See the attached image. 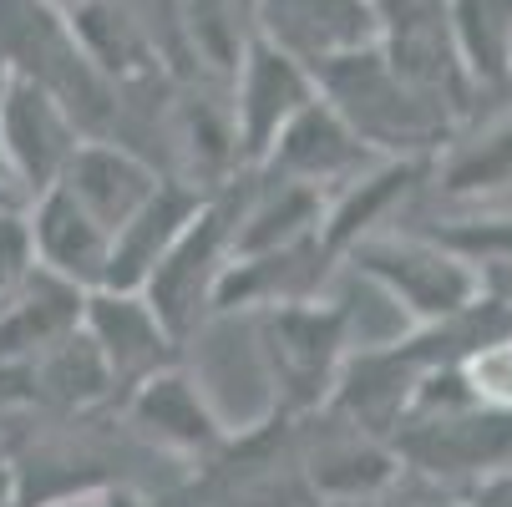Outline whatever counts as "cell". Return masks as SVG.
<instances>
[{
    "label": "cell",
    "mask_w": 512,
    "mask_h": 507,
    "mask_svg": "<svg viewBox=\"0 0 512 507\" xmlns=\"http://www.w3.org/2000/svg\"><path fill=\"white\" fill-rule=\"evenodd\" d=\"M371 163H381V158L350 132V122L325 97H315L295 122L274 137V148L264 153V163L254 173L274 178V183H300V188H315V193L330 198L335 188L360 178Z\"/></svg>",
    "instance_id": "obj_10"
},
{
    "label": "cell",
    "mask_w": 512,
    "mask_h": 507,
    "mask_svg": "<svg viewBox=\"0 0 512 507\" xmlns=\"http://www.w3.org/2000/svg\"><path fill=\"white\" fill-rule=\"evenodd\" d=\"M421 183H431V158H381L345 188H335L325 198V224H320L330 254L345 259L350 244L386 234L396 213L421 193Z\"/></svg>",
    "instance_id": "obj_15"
},
{
    "label": "cell",
    "mask_w": 512,
    "mask_h": 507,
    "mask_svg": "<svg viewBox=\"0 0 512 507\" xmlns=\"http://www.w3.org/2000/svg\"><path fill=\"white\" fill-rule=\"evenodd\" d=\"M41 6H51V11H61V16H66V11H77L82 0H41Z\"/></svg>",
    "instance_id": "obj_29"
},
{
    "label": "cell",
    "mask_w": 512,
    "mask_h": 507,
    "mask_svg": "<svg viewBox=\"0 0 512 507\" xmlns=\"http://www.w3.org/2000/svg\"><path fill=\"white\" fill-rule=\"evenodd\" d=\"M254 340H259V360H264V381L274 386L269 411L284 421L315 416L330 401L345 360L355 350L350 310L325 295L254 315Z\"/></svg>",
    "instance_id": "obj_2"
},
{
    "label": "cell",
    "mask_w": 512,
    "mask_h": 507,
    "mask_svg": "<svg viewBox=\"0 0 512 507\" xmlns=\"http://www.w3.org/2000/svg\"><path fill=\"white\" fill-rule=\"evenodd\" d=\"M92 507H148V502H142L132 487H102V492H92Z\"/></svg>",
    "instance_id": "obj_26"
},
{
    "label": "cell",
    "mask_w": 512,
    "mask_h": 507,
    "mask_svg": "<svg viewBox=\"0 0 512 507\" xmlns=\"http://www.w3.org/2000/svg\"><path fill=\"white\" fill-rule=\"evenodd\" d=\"M335 264L340 259L330 254L325 234H310L284 249H264V254H239L218 279L213 315H264V310L315 300Z\"/></svg>",
    "instance_id": "obj_12"
},
{
    "label": "cell",
    "mask_w": 512,
    "mask_h": 507,
    "mask_svg": "<svg viewBox=\"0 0 512 507\" xmlns=\"http://www.w3.org/2000/svg\"><path fill=\"white\" fill-rule=\"evenodd\" d=\"M492 295L502 300V315H507V330H512V274H507L502 284H492Z\"/></svg>",
    "instance_id": "obj_28"
},
{
    "label": "cell",
    "mask_w": 512,
    "mask_h": 507,
    "mask_svg": "<svg viewBox=\"0 0 512 507\" xmlns=\"http://www.w3.org/2000/svg\"><path fill=\"white\" fill-rule=\"evenodd\" d=\"M340 264H350L365 284H376L416 330L457 320L462 310H472L487 295L482 274L472 264H462L452 249L426 239L421 229H411V234H401V229L371 234V239L350 244Z\"/></svg>",
    "instance_id": "obj_3"
},
{
    "label": "cell",
    "mask_w": 512,
    "mask_h": 507,
    "mask_svg": "<svg viewBox=\"0 0 512 507\" xmlns=\"http://www.w3.org/2000/svg\"><path fill=\"white\" fill-rule=\"evenodd\" d=\"M0 406L41 416H87L97 406H112V381L87 330H71L66 340L26 360H6L0 366Z\"/></svg>",
    "instance_id": "obj_9"
},
{
    "label": "cell",
    "mask_w": 512,
    "mask_h": 507,
    "mask_svg": "<svg viewBox=\"0 0 512 507\" xmlns=\"http://www.w3.org/2000/svg\"><path fill=\"white\" fill-rule=\"evenodd\" d=\"M330 431L320 437V447H310L300 457L315 497H330V502H360V497H376L386 492L396 477H401V457L386 437H371L330 411H315Z\"/></svg>",
    "instance_id": "obj_16"
},
{
    "label": "cell",
    "mask_w": 512,
    "mask_h": 507,
    "mask_svg": "<svg viewBox=\"0 0 512 507\" xmlns=\"http://www.w3.org/2000/svg\"><path fill=\"white\" fill-rule=\"evenodd\" d=\"M82 330L102 355V371L112 381V406H122L148 376L183 360V345L153 315V305L137 289H92L82 305Z\"/></svg>",
    "instance_id": "obj_7"
},
{
    "label": "cell",
    "mask_w": 512,
    "mask_h": 507,
    "mask_svg": "<svg viewBox=\"0 0 512 507\" xmlns=\"http://www.w3.org/2000/svg\"><path fill=\"white\" fill-rule=\"evenodd\" d=\"M421 234L436 239L442 249H452L462 264H472L487 289L512 274V208H502V203L457 213V219H447V224H426Z\"/></svg>",
    "instance_id": "obj_23"
},
{
    "label": "cell",
    "mask_w": 512,
    "mask_h": 507,
    "mask_svg": "<svg viewBox=\"0 0 512 507\" xmlns=\"http://www.w3.org/2000/svg\"><path fill=\"white\" fill-rule=\"evenodd\" d=\"M457 376H462V391L472 406L512 416V335L477 345L467 360H457Z\"/></svg>",
    "instance_id": "obj_24"
},
{
    "label": "cell",
    "mask_w": 512,
    "mask_h": 507,
    "mask_svg": "<svg viewBox=\"0 0 512 507\" xmlns=\"http://www.w3.org/2000/svg\"><path fill=\"white\" fill-rule=\"evenodd\" d=\"M208 193H198L193 183L163 173V183L153 188V198L142 203L132 219L112 234V254H107V284L102 289H142V279L153 274V264L178 244V234L193 224V213L203 208Z\"/></svg>",
    "instance_id": "obj_17"
},
{
    "label": "cell",
    "mask_w": 512,
    "mask_h": 507,
    "mask_svg": "<svg viewBox=\"0 0 512 507\" xmlns=\"http://www.w3.org/2000/svg\"><path fill=\"white\" fill-rule=\"evenodd\" d=\"M178 26H183L188 77H213V82H229L249 41L259 36L254 0H178Z\"/></svg>",
    "instance_id": "obj_21"
},
{
    "label": "cell",
    "mask_w": 512,
    "mask_h": 507,
    "mask_svg": "<svg viewBox=\"0 0 512 507\" xmlns=\"http://www.w3.org/2000/svg\"><path fill=\"white\" fill-rule=\"evenodd\" d=\"M239 183L218 188L203 198V208L193 213V224L178 234V244L153 264V274L142 279L137 295L153 305V315L168 325V335L178 345H188L208 320H213V300H218V279H224L229 259H234V213H239Z\"/></svg>",
    "instance_id": "obj_4"
},
{
    "label": "cell",
    "mask_w": 512,
    "mask_h": 507,
    "mask_svg": "<svg viewBox=\"0 0 512 507\" xmlns=\"http://www.w3.org/2000/svg\"><path fill=\"white\" fill-rule=\"evenodd\" d=\"M320 97L315 71L300 66L295 56H284L264 36L249 41L239 71L229 77V112H234V142H239V163L254 173L264 153L274 148V137L295 122L310 102Z\"/></svg>",
    "instance_id": "obj_5"
},
{
    "label": "cell",
    "mask_w": 512,
    "mask_h": 507,
    "mask_svg": "<svg viewBox=\"0 0 512 507\" xmlns=\"http://www.w3.org/2000/svg\"><path fill=\"white\" fill-rule=\"evenodd\" d=\"M254 21L269 46L320 71L335 56L376 46V0H254Z\"/></svg>",
    "instance_id": "obj_11"
},
{
    "label": "cell",
    "mask_w": 512,
    "mask_h": 507,
    "mask_svg": "<svg viewBox=\"0 0 512 507\" xmlns=\"http://www.w3.org/2000/svg\"><path fill=\"white\" fill-rule=\"evenodd\" d=\"M315 87L376 158H431L436 163V153L462 132V122L442 102H431L406 77H396L381 46L325 61L315 71Z\"/></svg>",
    "instance_id": "obj_1"
},
{
    "label": "cell",
    "mask_w": 512,
    "mask_h": 507,
    "mask_svg": "<svg viewBox=\"0 0 512 507\" xmlns=\"http://www.w3.org/2000/svg\"><path fill=\"white\" fill-rule=\"evenodd\" d=\"M66 31L82 46V56L97 66V77L112 82L117 92L173 77V71L163 66V56L153 51L148 31L137 26V16L122 6V0H82L77 11H66Z\"/></svg>",
    "instance_id": "obj_18"
},
{
    "label": "cell",
    "mask_w": 512,
    "mask_h": 507,
    "mask_svg": "<svg viewBox=\"0 0 512 507\" xmlns=\"http://www.w3.org/2000/svg\"><path fill=\"white\" fill-rule=\"evenodd\" d=\"M431 188L447 203L487 208L512 193V102L477 132H457L431 163Z\"/></svg>",
    "instance_id": "obj_19"
},
{
    "label": "cell",
    "mask_w": 512,
    "mask_h": 507,
    "mask_svg": "<svg viewBox=\"0 0 512 507\" xmlns=\"http://www.w3.org/2000/svg\"><path fill=\"white\" fill-rule=\"evenodd\" d=\"M447 31L477 97L512 92V0H447Z\"/></svg>",
    "instance_id": "obj_22"
},
{
    "label": "cell",
    "mask_w": 512,
    "mask_h": 507,
    "mask_svg": "<svg viewBox=\"0 0 512 507\" xmlns=\"http://www.w3.org/2000/svg\"><path fill=\"white\" fill-rule=\"evenodd\" d=\"M158 183H163V168L148 153L117 142V137H82L66 173L56 178V188H66L107 234H117L132 213L153 198Z\"/></svg>",
    "instance_id": "obj_13"
},
{
    "label": "cell",
    "mask_w": 512,
    "mask_h": 507,
    "mask_svg": "<svg viewBox=\"0 0 512 507\" xmlns=\"http://www.w3.org/2000/svg\"><path fill=\"white\" fill-rule=\"evenodd\" d=\"M117 411L132 421V431H137L142 442H153L168 457L218 462V457H224V447L234 442V426L213 411L208 391L188 376L183 360H178V366H168V371H158V376H148Z\"/></svg>",
    "instance_id": "obj_8"
},
{
    "label": "cell",
    "mask_w": 512,
    "mask_h": 507,
    "mask_svg": "<svg viewBox=\"0 0 512 507\" xmlns=\"http://www.w3.org/2000/svg\"><path fill=\"white\" fill-rule=\"evenodd\" d=\"M82 305H87V295L77 284L36 269L16 295L0 305V366H6V360H26V355L66 340L71 330H82Z\"/></svg>",
    "instance_id": "obj_20"
},
{
    "label": "cell",
    "mask_w": 512,
    "mask_h": 507,
    "mask_svg": "<svg viewBox=\"0 0 512 507\" xmlns=\"http://www.w3.org/2000/svg\"><path fill=\"white\" fill-rule=\"evenodd\" d=\"M77 142H82V127L71 122V112L31 77L6 71V92H0V163H6V178L21 188V198L46 193L66 173Z\"/></svg>",
    "instance_id": "obj_6"
},
{
    "label": "cell",
    "mask_w": 512,
    "mask_h": 507,
    "mask_svg": "<svg viewBox=\"0 0 512 507\" xmlns=\"http://www.w3.org/2000/svg\"><path fill=\"white\" fill-rule=\"evenodd\" d=\"M0 92H6V66H0ZM0 173H6V163H0Z\"/></svg>",
    "instance_id": "obj_31"
},
{
    "label": "cell",
    "mask_w": 512,
    "mask_h": 507,
    "mask_svg": "<svg viewBox=\"0 0 512 507\" xmlns=\"http://www.w3.org/2000/svg\"><path fill=\"white\" fill-rule=\"evenodd\" d=\"M26 224H31V249H36V269L77 284L82 295L107 284V254H112V234L92 219V213L71 198L66 188H46L36 198H26Z\"/></svg>",
    "instance_id": "obj_14"
},
{
    "label": "cell",
    "mask_w": 512,
    "mask_h": 507,
    "mask_svg": "<svg viewBox=\"0 0 512 507\" xmlns=\"http://www.w3.org/2000/svg\"><path fill=\"white\" fill-rule=\"evenodd\" d=\"M61 507H92V497H77V502H61Z\"/></svg>",
    "instance_id": "obj_30"
},
{
    "label": "cell",
    "mask_w": 512,
    "mask_h": 507,
    "mask_svg": "<svg viewBox=\"0 0 512 507\" xmlns=\"http://www.w3.org/2000/svg\"><path fill=\"white\" fill-rule=\"evenodd\" d=\"M502 208H512V193H507V198H502Z\"/></svg>",
    "instance_id": "obj_32"
},
{
    "label": "cell",
    "mask_w": 512,
    "mask_h": 507,
    "mask_svg": "<svg viewBox=\"0 0 512 507\" xmlns=\"http://www.w3.org/2000/svg\"><path fill=\"white\" fill-rule=\"evenodd\" d=\"M11 208H26V198H21V188L0 173V213H11Z\"/></svg>",
    "instance_id": "obj_27"
},
{
    "label": "cell",
    "mask_w": 512,
    "mask_h": 507,
    "mask_svg": "<svg viewBox=\"0 0 512 507\" xmlns=\"http://www.w3.org/2000/svg\"><path fill=\"white\" fill-rule=\"evenodd\" d=\"M31 274H36L31 224H26V208H11V213H0V305H6Z\"/></svg>",
    "instance_id": "obj_25"
}]
</instances>
